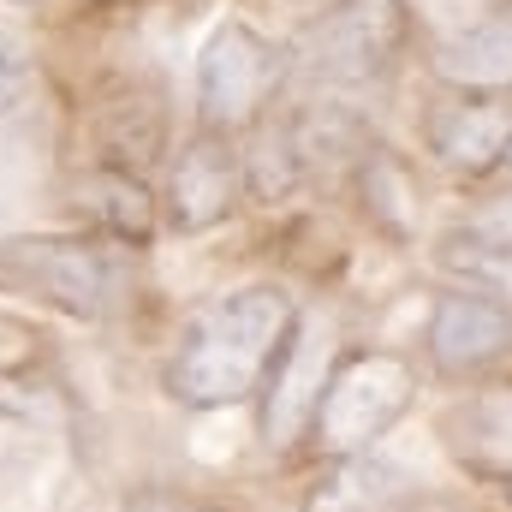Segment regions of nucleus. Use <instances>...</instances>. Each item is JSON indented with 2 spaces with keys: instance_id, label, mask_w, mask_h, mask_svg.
Here are the masks:
<instances>
[{
  "instance_id": "nucleus-1",
  "label": "nucleus",
  "mask_w": 512,
  "mask_h": 512,
  "mask_svg": "<svg viewBox=\"0 0 512 512\" xmlns=\"http://www.w3.org/2000/svg\"><path fill=\"white\" fill-rule=\"evenodd\" d=\"M292 328H298V304L286 286H268V280L197 304L167 352V393L191 411H221L251 399L268 382Z\"/></svg>"
},
{
  "instance_id": "nucleus-2",
  "label": "nucleus",
  "mask_w": 512,
  "mask_h": 512,
  "mask_svg": "<svg viewBox=\"0 0 512 512\" xmlns=\"http://www.w3.org/2000/svg\"><path fill=\"white\" fill-rule=\"evenodd\" d=\"M411 399H417V364L405 352H387V346H358L322 382L316 417H310V447L328 459L370 453L411 411Z\"/></svg>"
},
{
  "instance_id": "nucleus-3",
  "label": "nucleus",
  "mask_w": 512,
  "mask_h": 512,
  "mask_svg": "<svg viewBox=\"0 0 512 512\" xmlns=\"http://www.w3.org/2000/svg\"><path fill=\"white\" fill-rule=\"evenodd\" d=\"M405 42H411L405 0H340L310 18L286 66H298V78L322 90H364L405 60Z\"/></svg>"
},
{
  "instance_id": "nucleus-4",
  "label": "nucleus",
  "mask_w": 512,
  "mask_h": 512,
  "mask_svg": "<svg viewBox=\"0 0 512 512\" xmlns=\"http://www.w3.org/2000/svg\"><path fill=\"white\" fill-rule=\"evenodd\" d=\"M0 292L54 304L66 316H108L120 304V256L102 239L42 233V239H0Z\"/></svg>"
},
{
  "instance_id": "nucleus-5",
  "label": "nucleus",
  "mask_w": 512,
  "mask_h": 512,
  "mask_svg": "<svg viewBox=\"0 0 512 512\" xmlns=\"http://www.w3.org/2000/svg\"><path fill=\"white\" fill-rule=\"evenodd\" d=\"M286 78V54L256 36L245 18H221L197 54V120L203 131L233 137L239 126H256L268 96Z\"/></svg>"
},
{
  "instance_id": "nucleus-6",
  "label": "nucleus",
  "mask_w": 512,
  "mask_h": 512,
  "mask_svg": "<svg viewBox=\"0 0 512 512\" xmlns=\"http://www.w3.org/2000/svg\"><path fill=\"white\" fill-rule=\"evenodd\" d=\"M423 149L459 173V179H489L507 167L512 149V96H465L447 90L441 102L423 108Z\"/></svg>"
},
{
  "instance_id": "nucleus-7",
  "label": "nucleus",
  "mask_w": 512,
  "mask_h": 512,
  "mask_svg": "<svg viewBox=\"0 0 512 512\" xmlns=\"http://www.w3.org/2000/svg\"><path fill=\"white\" fill-rule=\"evenodd\" d=\"M423 352L429 364L459 382V376H477L489 364H501L512 352V310L483 298V292H441L429 304V322H423Z\"/></svg>"
},
{
  "instance_id": "nucleus-8",
  "label": "nucleus",
  "mask_w": 512,
  "mask_h": 512,
  "mask_svg": "<svg viewBox=\"0 0 512 512\" xmlns=\"http://www.w3.org/2000/svg\"><path fill=\"white\" fill-rule=\"evenodd\" d=\"M245 191V161L221 131H197L167 173V227L173 233H209L233 215Z\"/></svg>"
},
{
  "instance_id": "nucleus-9",
  "label": "nucleus",
  "mask_w": 512,
  "mask_h": 512,
  "mask_svg": "<svg viewBox=\"0 0 512 512\" xmlns=\"http://www.w3.org/2000/svg\"><path fill=\"white\" fill-rule=\"evenodd\" d=\"M441 447L477 483L512 489V376H495V382L459 393L441 411Z\"/></svg>"
},
{
  "instance_id": "nucleus-10",
  "label": "nucleus",
  "mask_w": 512,
  "mask_h": 512,
  "mask_svg": "<svg viewBox=\"0 0 512 512\" xmlns=\"http://www.w3.org/2000/svg\"><path fill=\"white\" fill-rule=\"evenodd\" d=\"M328 382V340L316 328H292V340L280 346L268 382H262V441L268 447H298L310 441V417Z\"/></svg>"
},
{
  "instance_id": "nucleus-11",
  "label": "nucleus",
  "mask_w": 512,
  "mask_h": 512,
  "mask_svg": "<svg viewBox=\"0 0 512 512\" xmlns=\"http://www.w3.org/2000/svg\"><path fill=\"white\" fill-rule=\"evenodd\" d=\"M435 78L465 96H512V0L447 30L429 54Z\"/></svg>"
},
{
  "instance_id": "nucleus-12",
  "label": "nucleus",
  "mask_w": 512,
  "mask_h": 512,
  "mask_svg": "<svg viewBox=\"0 0 512 512\" xmlns=\"http://www.w3.org/2000/svg\"><path fill=\"white\" fill-rule=\"evenodd\" d=\"M72 209L114 245H149L155 233V197L131 167H84L72 179Z\"/></svg>"
},
{
  "instance_id": "nucleus-13",
  "label": "nucleus",
  "mask_w": 512,
  "mask_h": 512,
  "mask_svg": "<svg viewBox=\"0 0 512 512\" xmlns=\"http://www.w3.org/2000/svg\"><path fill=\"white\" fill-rule=\"evenodd\" d=\"M405 501H411V477L399 465L376 453H352L310 483L304 512H405Z\"/></svg>"
},
{
  "instance_id": "nucleus-14",
  "label": "nucleus",
  "mask_w": 512,
  "mask_h": 512,
  "mask_svg": "<svg viewBox=\"0 0 512 512\" xmlns=\"http://www.w3.org/2000/svg\"><path fill=\"white\" fill-rule=\"evenodd\" d=\"M96 137L108 149V167H126V161H131V173L149 167L161 155V96L155 90H126V96L102 102Z\"/></svg>"
},
{
  "instance_id": "nucleus-15",
  "label": "nucleus",
  "mask_w": 512,
  "mask_h": 512,
  "mask_svg": "<svg viewBox=\"0 0 512 512\" xmlns=\"http://www.w3.org/2000/svg\"><path fill=\"white\" fill-rule=\"evenodd\" d=\"M358 197H364V215L382 227L387 239H411V227H417V185H411V173H405V161L393 149H370L364 155Z\"/></svg>"
},
{
  "instance_id": "nucleus-16",
  "label": "nucleus",
  "mask_w": 512,
  "mask_h": 512,
  "mask_svg": "<svg viewBox=\"0 0 512 512\" xmlns=\"http://www.w3.org/2000/svg\"><path fill=\"white\" fill-rule=\"evenodd\" d=\"M447 239H453V245H465V251L512 256V185H507V191H495V197H483L471 215H459V227H453Z\"/></svg>"
},
{
  "instance_id": "nucleus-17",
  "label": "nucleus",
  "mask_w": 512,
  "mask_h": 512,
  "mask_svg": "<svg viewBox=\"0 0 512 512\" xmlns=\"http://www.w3.org/2000/svg\"><path fill=\"white\" fill-rule=\"evenodd\" d=\"M441 262L465 280V292H483V298H495V304H512V256L465 251V245L441 239Z\"/></svg>"
},
{
  "instance_id": "nucleus-18",
  "label": "nucleus",
  "mask_w": 512,
  "mask_h": 512,
  "mask_svg": "<svg viewBox=\"0 0 512 512\" xmlns=\"http://www.w3.org/2000/svg\"><path fill=\"white\" fill-rule=\"evenodd\" d=\"M126 512H233L221 501H203V495H185V489H167V483H143L126 495Z\"/></svg>"
},
{
  "instance_id": "nucleus-19",
  "label": "nucleus",
  "mask_w": 512,
  "mask_h": 512,
  "mask_svg": "<svg viewBox=\"0 0 512 512\" xmlns=\"http://www.w3.org/2000/svg\"><path fill=\"white\" fill-rule=\"evenodd\" d=\"M24 78H30V42H24L12 24H0V114L18 102Z\"/></svg>"
},
{
  "instance_id": "nucleus-20",
  "label": "nucleus",
  "mask_w": 512,
  "mask_h": 512,
  "mask_svg": "<svg viewBox=\"0 0 512 512\" xmlns=\"http://www.w3.org/2000/svg\"><path fill=\"white\" fill-rule=\"evenodd\" d=\"M36 358H42V334L12 322V316H0V376H24Z\"/></svg>"
},
{
  "instance_id": "nucleus-21",
  "label": "nucleus",
  "mask_w": 512,
  "mask_h": 512,
  "mask_svg": "<svg viewBox=\"0 0 512 512\" xmlns=\"http://www.w3.org/2000/svg\"><path fill=\"white\" fill-rule=\"evenodd\" d=\"M292 6H304V12H328V6H340V0H292Z\"/></svg>"
},
{
  "instance_id": "nucleus-22",
  "label": "nucleus",
  "mask_w": 512,
  "mask_h": 512,
  "mask_svg": "<svg viewBox=\"0 0 512 512\" xmlns=\"http://www.w3.org/2000/svg\"><path fill=\"white\" fill-rule=\"evenodd\" d=\"M18 6H24V0H18Z\"/></svg>"
}]
</instances>
